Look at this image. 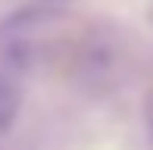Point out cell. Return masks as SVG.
Here are the masks:
<instances>
[{
	"instance_id": "cell-1",
	"label": "cell",
	"mask_w": 153,
	"mask_h": 150,
	"mask_svg": "<svg viewBox=\"0 0 153 150\" xmlns=\"http://www.w3.org/2000/svg\"><path fill=\"white\" fill-rule=\"evenodd\" d=\"M22 85L19 75L10 69H0V134H6L16 125L19 113H22Z\"/></svg>"
},
{
	"instance_id": "cell-2",
	"label": "cell",
	"mask_w": 153,
	"mask_h": 150,
	"mask_svg": "<svg viewBox=\"0 0 153 150\" xmlns=\"http://www.w3.org/2000/svg\"><path fill=\"white\" fill-rule=\"evenodd\" d=\"M144 125H147V134L153 141V91L147 94V100H144Z\"/></svg>"
}]
</instances>
